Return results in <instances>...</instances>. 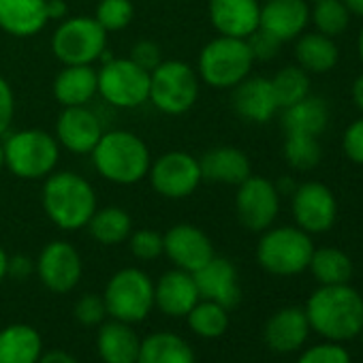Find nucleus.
<instances>
[{
	"mask_svg": "<svg viewBox=\"0 0 363 363\" xmlns=\"http://www.w3.org/2000/svg\"><path fill=\"white\" fill-rule=\"evenodd\" d=\"M255 58L246 39L218 35L203 45L197 58V75L203 84L216 90L235 88L252 71Z\"/></svg>",
	"mask_w": 363,
	"mask_h": 363,
	"instance_id": "nucleus-5",
	"label": "nucleus"
},
{
	"mask_svg": "<svg viewBox=\"0 0 363 363\" xmlns=\"http://www.w3.org/2000/svg\"><path fill=\"white\" fill-rule=\"evenodd\" d=\"M199 167L203 179L229 184V186H240L246 177L252 175L250 158L246 156L244 150L233 145H218L208 150L199 158Z\"/></svg>",
	"mask_w": 363,
	"mask_h": 363,
	"instance_id": "nucleus-23",
	"label": "nucleus"
},
{
	"mask_svg": "<svg viewBox=\"0 0 363 363\" xmlns=\"http://www.w3.org/2000/svg\"><path fill=\"white\" fill-rule=\"evenodd\" d=\"M128 246L135 259L139 261H154L164 252L162 233L154 229H139L128 235Z\"/></svg>",
	"mask_w": 363,
	"mask_h": 363,
	"instance_id": "nucleus-38",
	"label": "nucleus"
},
{
	"mask_svg": "<svg viewBox=\"0 0 363 363\" xmlns=\"http://www.w3.org/2000/svg\"><path fill=\"white\" fill-rule=\"evenodd\" d=\"M308 3H316V0H308Z\"/></svg>",
	"mask_w": 363,
	"mask_h": 363,
	"instance_id": "nucleus-54",
	"label": "nucleus"
},
{
	"mask_svg": "<svg viewBox=\"0 0 363 363\" xmlns=\"http://www.w3.org/2000/svg\"><path fill=\"white\" fill-rule=\"evenodd\" d=\"M135 18L133 0H99L94 20L105 33H120L130 26Z\"/></svg>",
	"mask_w": 363,
	"mask_h": 363,
	"instance_id": "nucleus-37",
	"label": "nucleus"
},
{
	"mask_svg": "<svg viewBox=\"0 0 363 363\" xmlns=\"http://www.w3.org/2000/svg\"><path fill=\"white\" fill-rule=\"evenodd\" d=\"M344 5L350 9V13L363 18V0H344Z\"/></svg>",
	"mask_w": 363,
	"mask_h": 363,
	"instance_id": "nucleus-50",
	"label": "nucleus"
},
{
	"mask_svg": "<svg viewBox=\"0 0 363 363\" xmlns=\"http://www.w3.org/2000/svg\"><path fill=\"white\" fill-rule=\"evenodd\" d=\"M43 342L35 327L18 323L0 331V363H39Z\"/></svg>",
	"mask_w": 363,
	"mask_h": 363,
	"instance_id": "nucleus-27",
	"label": "nucleus"
},
{
	"mask_svg": "<svg viewBox=\"0 0 363 363\" xmlns=\"http://www.w3.org/2000/svg\"><path fill=\"white\" fill-rule=\"evenodd\" d=\"M48 18L50 22H62L69 18V7L65 0H48Z\"/></svg>",
	"mask_w": 363,
	"mask_h": 363,
	"instance_id": "nucleus-46",
	"label": "nucleus"
},
{
	"mask_svg": "<svg viewBox=\"0 0 363 363\" xmlns=\"http://www.w3.org/2000/svg\"><path fill=\"white\" fill-rule=\"evenodd\" d=\"M280 212V193L274 182L261 175H250L238 186L235 214L244 229L263 233L267 231Z\"/></svg>",
	"mask_w": 363,
	"mask_h": 363,
	"instance_id": "nucleus-12",
	"label": "nucleus"
},
{
	"mask_svg": "<svg viewBox=\"0 0 363 363\" xmlns=\"http://www.w3.org/2000/svg\"><path fill=\"white\" fill-rule=\"evenodd\" d=\"M303 312L310 329L329 342L352 340L363 327V297L348 284H323L310 295Z\"/></svg>",
	"mask_w": 363,
	"mask_h": 363,
	"instance_id": "nucleus-1",
	"label": "nucleus"
},
{
	"mask_svg": "<svg viewBox=\"0 0 363 363\" xmlns=\"http://www.w3.org/2000/svg\"><path fill=\"white\" fill-rule=\"evenodd\" d=\"M41 203L48 218L62 231L86 229L99 208L92 184L75 171L50 173L41 191Z\"/></svg>",
	"mask_w": 363,
	"mask_h": 363,
	"instance_id": "nucleus-2",
	"label": "nucleus"
},
{
	"mask_svg": "<svg viewBox=\"0 0 363 363\" xmlns=\"http://www.w3.org/2000/svg\"><path fill=\"white\" fill-rule=\"evenodd\" d=\"M231 103L240 118L255 124L269 122L280 109L272 88V79L250 77V75L233 88Z\"/></svg>",
	"mask_w": 363,
	"mask_h": 363,
	"instance_id": "nucleus-20",
	"label": "nucleus"
},
{
	"mask_svg": "<svg viewBox=\"0 0 363 363\" xmlns=\"http://www.w3.org/2000/svg\"><path fill=\"white\" fill-rule=\"evenodd\" d=\"M107 316V308H105V299L101 295L88 293L82 295L75 303V318L77 323H82L84 327H94L101 325Z\"/></svg>",
	"mask_w": 363,
	"mask_h": 363,
	"instance_id": "nucleus-39",
	"label": "nucleus"
},
{
	"mask_svg": "<svg viewBox=\"0 0 363 363\" xmlns=\"http://www.w3.org/2000/svg\"><path fill=\"white\" fill-rule=\"evenodd\" d=\"M141 340L128 323L103 320L96 335V350L105 363H137Z\"/></svg>",
	"mask_w": 363,
	"mask_h": 363,
	"instance_id": "nucleus-26",
	"label": "nucleus"
},
{
	"mask_svg": "<svg viewBox=\"0 0 363 363\" xmlns=\"http://www.w3.org/2000/svg\"><path fill=\"white\" fill-rule=\"evenodd\" d=\"M33 272H35V263H33V259H30V257H26V255L9 257L7 276H11V278H20V280H26Z\"/></svg>",
	"mask_w": 363,
	"mask_h": 363,
	"instance_id": "nucleus-45",
	"label": "nucleus"
},
{
	"mask_svg": "<svg viewBox=\"0 0 363 363\" xmlns=\"http://www.w3.org/2000/svg\"><path fill=\"white\" fill-rule=\"evenodd\" d=\"M147 179L156 195L164 199H186L203 182L199 158L189 152L171 150L152 160Z\"/></svg>",
	"mask_w": 363,
	"mask_h": 363,
	"instance_id": "nucleus-11",
	"label": "nucleus"
},
{
	"mask_svg": "<svg viewBox=\"0 0 363 363\" xmlns=\"http://www.w3.org/2000/svg\"><path fill=\"white\" fill-rule=\"evenodd\" d=\"M94 171L118 186H133L147 177L152 154L145 141L130 130H105L90 152Z\"/></svg>",
	"mask_w": 363,
	"mask_h": 363,
	"instance_id": "nucleus-3",
	"label": "nucleus"
},
{
	"mask_svg": "<svg viewBox=\"0 0 363 363\" xmlns=\"http://www.w3.org/2000/svg\"><path fill=\"white\" fill-rule=\"evenodd\" d=\"M99 94L120 109H135L150 99V73L130 58H107L96 71Z\"/></svg>",
	"mask_w": 363,
	"mask_h": 363,
	"instance_id": "nucleus-10",
	"label": "nucleus"
},
{
	"mask_svg": "<svg viewBox=\"0 0 363 363\" xmlns=\"http://www.w3.org/2000/svg\"><path fill=\"white\" fill-rule=\"evenodd\" d=\"M208 16L214 30L223 37L246 39L259 28V0H210Z\"/></svg>",
	"mask_w": 363,
	"mask_h": 363,
	"instance_id": "nucleus-18",
	"label": "nucleus"
},
{
	"mask_svg": "<svg viewBox=\"0 0 363 363\" xmlns=\"http://www.w3.org/2000/svg\"><path fill=\"white\" fill-rule=\"evenodd\" d=\"M350 9L344 5V0H316L310 9V22L314 24L316 33L325 37H340L350 24Z\"/></svg>",
	"mask_w": 363,
	"mask_h": 363,
	"instance_id": "nucleus-35",
	"label": "nucleus"
},
{
	"mask_svg": "<svg viewBox=\"0 0 363 363\" xmlns=\"http://www.w3.org/2000/svg\"><path fill=\"white\" fill-rule=\"evenodd\" d=\"M342 150L344 154L363 167V118L354 120L346 130H344V137H342Z\"/></svg>",
	"mask_w": 363,
	"mask_h": 363,
	"instance_id": "nucleus-43",
	"label": "nucleus"
},
{
	"mask_svg": "<svg viewBox=\"0 0 363 363\" xmlns=\"http://www.w3.org/2000/svg\"><path fill=\"white\" fill-rule=\"evenodd\" d=\"M295 58L297 65L306 73H329L337 60H340V50L331 37H325L320 33H308L299 35L295 43Z\"/></svg>",
	"mask_w": 363,
	"mask_h": 363,
	"instance_id": "nucleus-28",
	"label": "nucleus"
},
{
	"mask_svg": "<svg viewBox=\"0 0 363 363\" xmlns=\"http://www.w3.org/2000/svg\"><path fill=\"white\" fill-rule=\"evenodd\" d=\"M199 289L193 274L184 269H171L154 284V306L169 316H186L199 303Z\"/></svg>",
	"mask_w": 363,
	"mask_h": 363,
	"instance_id": "nucleus-21",
	"label": "nucleus"
},
{
	"mask_svg": "<svg viewBox=\"0 0 363 363\" xmlns=\"http://www.w3.org/2000/svg\"><path fill=\"white\" fill-rule=\"evenodd\" d=\"M284 160L291 169L297 171H310L320 162V143L314 135H301V133H286L284 147H282Z\"/></svg>",
	"mask_w": 363,
	"mask_h": 363,
	"instance_id": "nucleus-36",
	"label": "nucleus"
},
{
	"mask_svg": "<svg viewBox=\"0 0 363 363\" xmlns=\"http://www.w3.org/2000/svg\"><path fill=\"white\" fill-rule=\"evenodd\" d=\"M199 75L184 60H162L150 73V103L164 116H182L199 99Z\"/></svg>",
	"mask_w": 363,
	"mask_h": 363,
	"instance_id": "nucleus-6",
	"label": "nucleus"
},
{
	"mask_svg": "<svg viewBox=\"0 0 363 363\" xmlns=\"http://www.w3.org/2000/svg\"><path fill=\"white\" fill-rule=\"evenodd\" d=\"M105 133L101 118L88 107H62L56 122V141L73 154H90Z\"/></svg>",
	"mask_w": 363,
	"mask_h": 363,
	"instance_id": "nucleus-16",
	"label": "nucleus"
},
{
	"mask_svg": "<svg viewBox=\"0 0 363 363\" xmlns=\"http://www.w3.org/2000/svg\"><path fill=\"white\" fill-rule=\"evenodd\" d=\"M329 124V107L318 96H306L291 107L282 109L284 133H301L318 137Z\"/></svg>",
	"mask_w": 363,
	"mask_h": 363,
	"instance_id": "nucleus-29",
	"label": "nucleus"
},
{
	"mask_svg": "<svg viewBox=\"0 0 363 363\" xmlns=\"http://www.w3.org/2000/svg\"><path fill=\"white\" fill-rule=\"evenodd\" d=\"M99 94V77L92 65H65L54 79V99L62 107L88 105Z\"/></svg>",
	"mask_w": 363,
	"mask_h": 363,
	"instance_id": "nucleus-25",
	"label": "nucleus"
},
{
	"mask_svg": "<svg viewBox=\"0 0 363 363\" xmlns=\"http://www.w3.org/2000/svg\"><path fill=\"white\" fill-rule=\"evenodd\" d=\"M162 242H164L162 255L177 269H184L189 274H195L214 257V244L208 238V233L189 223L173 225L162 235Z\"/></svg>",
	"mask_w": 363,
	"mask_h": 363,
	"instance_id": "nucleus-15",
	"label": "nucleus"
},
{
	"mask_svg": "<svg viewBox=\"0 0 363 363\" xmlns=\"http://www.w3.org/2000/svg\"><path fill=\"white\" fill-rule=\"evenodd\" d=\"M128 58L135 62V65H139L141 69H145L147 73H152L160 62H162V54H160V48L154 43V41H147V39H143V41H137L133 48H130V54H128Z\"/></svg>",
	"mask_w": 363,
	"mask_h": 363,
	"instance_id": "nucleus-42",
	"label": "nucleus"
},
{
	"mask_svg": "<svg viewBox=\"0 0 363 363\" xmlns=\"http://www.w3.org/2000/svg\"><path fill=\"white\" fill-rule=\"evenodd\" d=\"M39 363H77V359L67 350H48L41 354Z\"/></svg>",
	"mask_w": 363,
	"mask_h": 363,
	"instance_id": "nucleus-47",
	"label": "nucleus"
},
{
	"mask_svg": "<svg viewBox=\"0 0 363 363\" xmlns=\"http://www.w3.org/2000/svg\"><path fill=\"white\" fill-rule=\"evenodd\" d=\"M5 167L20 179H45L56 171L60 160V143L41 128H22L9 133L3 141Z\"/></svg>",
	"mask_w": 363,
	"mask_h": 363,
	"instance_id": "nucleus-4",
	"label": "nucleus"
},
{
	"mask_svg": "<svg viewBox=\"0 0 363 363\" xmlns=\"http://www.w3.org/2000/svg\"><path fill=\"white\" fill-rule=\"evenodd\" d=\"M195 284L199 289V297L208 301H216L223 308L231 310L242 299V289L238 280L235 265L225 257H212L201 269L193 274Z\"/></svg>",
	"mask_w": 363,
	"mask_h": 363,
	"instance_id": "nucleus-17",
	"label": "nucleus"
},
{
	"mask_svg": "<svg viewBox=\"0 0 363 363\" xmlns=\"http://www.w3.org/2000/svg\"><path fill=\"white\" fill-rule=\"evenodd\" d=\"M310 24L308 0H265L261 5L259 28L274 35L278 41L297 39Z\"/></svg>",
	"mask_w": 363,
	"mask_h": 363,
	"instance_id": "nucleus-19",
	"label": "nucleus"
},
{
	"mask_svg": "<svg viewBox=\"0 0 363 363\" xmlns=\"http://www.w3.org/2000/svg\"><path fill=\"white\" fill-rule=\"evenodd\" d=\"M308 269L320 284H348L352 276V261L337 248H314Z\"/></svg>",
	"mask_w": 363,
	"mask_h": 363,
	"instance_id": "nucleus-32",
	"label": "nucleus"
},
{
	"mask_svg": "<svg viewBox=\"0 0 363 363\" xmlns=\"http://www.w3.org/2000/svg\"><path fill=\"white\" fill-rule=\"evenodd\" d=\"M13 116H16V94L9 82L0 75V137L9 133Z\"/></svg>",
	"mask_w": 363,
	"mask_h": 363,
	"instance_id": "nucleus-44",
	"label": "nucleus"
},
{
	"mask_svg": "<svg viewBox=\"0 0 363 363\" xmlns=\"http://www.w3.org/2000/svg\"><path fill=\"white\" fill-rule=\"evenodd\" d=\"M359 335H361V342H363V327H361V331H359Z\"/></svg>",
	"mask_w": 363,
	"mask_h": 363,
	"instance_id": "nucleus-53",
	"label": "nucleus"
},
{
	"mask_svg": "<svg viewBox=\"0 0 363 363\" xmlns=\"http://www.w3.org/2000/svg\"><path fill=\"white\" fill-rule=\"evenodd\" d=\"M352 101H354V105L363 111V73L354 79V84H352Z\"/></svg>",
	"mask_w": 363,
	"mask_h": 363,
	"instance_id": "nucleus-48",
	"label": "nucleus"
},
{
	"mask_svg": "<svg viewBox=\"0 0 363 363\" xmlns=\"http://www.w3.org/2000/svg\"><path fill=\"white\" fill-rule=\"evenodd\" d=\"M50 24L48 0H0V30L28 39Z\"/></svg>",
	"mask_w": 363,
	"mask_h": 363,
	"instance_id": "nucleus-22",
	"label": "nucleus"
},
{
	"mask_svg": "<svg viewBox=\"0 0 363 363\" xmlns=\"http://www.w3.org/2000/svg\"><path fill=\"white\" fill-rule=\"evenodd\" d=\"M7 265H9V255L5 252L3 246H0V282L7 278Z\"/></svg>",
	"mask_w": 363,
	"mask_h": 363,
	"instance_id": "nucleus-49",
	"label": "nucleus"
},
{
	"mask_svg": "<svg viewBox=\"0 0 363 363\" xmlns=\"http://www.w3.org/2000/svg\"><path fill=\"white\" fill-rule=\"evenodd\" d=\"M35 269L45 289L62 295V293L73 291L79 284L84 267H82V257L77 248L65 240H56V242H50L41 250L35 263Z\"/></svg>",
	"mask_w": 363,
	"mask_h": 363,
	"instance_id": "nucleus-13",
	"label": "nucleus"
},
{
	"mask_svg": "<svg viewBox=\"0 0 363 363\" xmlns=\"http://www.w3.org/2000/svg\"><path fill=\"white\" fill-rule=\"evenodd\" d=\"M5 169V150H3V143H0V171Z\"/></svg>",
	"mask_w": 363,
	"mask_h": 363,
	"instance_id": "nucleus-52",
	"label": "nucleus"
},
{
	"mask_svg": "<svg viewBox=\"0 0 363 363\" xmlns=\"http://www.w3.org/2000/svg\"><path fill=\"white\" fill-rule=\"evenodd\" d=\"M246 43L250 48V54H252L255 62L257 60L267 62V60L276 58V54L280 52V45H282V41H278L274 35L265 33L263 28H257L250 37H246Z\"/></svg>",
	"mask_w": 363,
	"mask_h": 363,
	"instance_id": "nucleus-41",
	"label": "nucleus"
},
{
	"mask_svg": "<svg viewBox=\"0 0 363 363\" xmlns=\"http://www.w3.org/2000/svg\"><path fill=\"white\" fill-rule=\"evenodd\" d=\"M314 252L310 233L299 227H269L257 246L259 265L274 276H297L308 269Z\"/></svg>",
	"mask_w": 363,
	"mask_h": 363,
	"instance_id": "nucleus-7",
	"label": "nucleus"
},
{
	"mask_svg": "<svg viewBox=\"0 0 363 363\" xmlns=\"http://www.w3.org/2000/svg\"><path fill=\"white\" fill-rule=\"evenodd\" d=\"M357 52H359V58L363 62V28L359 30V37H357Z\"/></svg>",
	"mask_w": 363,
	"mask_h": 363,
	"instance_id": "nucleus-51",
	"label": "nucleus"
},
{
	"mask_svg": "<svg viewBox=\"0 0 363 363\" xmlns=\"http://www.w3.org/2000/svg\"><path fill=\"white\" fill-rule=\"evenodd\" d=\"M105 50L107 33L88 16L65 18L52 37V52L62 65H92Z\"/></svg>",
	"mask_w": 363,
	"mask_h": 363,
	"instance_id": "nucleus-9",
	"label": "nucleus"
},
{
	"mask_svg": "<svg viewBox=\"0 0 363 363\" xmlns=\"http://www.w3.org/2000/svg\"><path fill=\"white\" fill-rule=\"evenodd\" d=\"M186 318H189V327L199 337H208V340L220 337L229 327V310L208 299H199V303L186 314Z\"/></svg>",
	"mask_w": 363,
	"mask_h": 363,
	"instance_id": "nucleus-33",
	"label": "nucleus"
},
{
	"mask_svg": "<svg viewBox=\"0 0 363 363\" xmlns=\"http://www.w3.org/2000/svg\"><path fill=\"white\" fill-rule=\"evenodd\" d=\"M310 323L301 308H282L265 325V342L274 352H295L308 340Z\"/></svg>",
	"mask_w": 363,
	"mask_h": 363,
	"instance_id": "nucleus-24",
	"label": "nucleus"
},
{
	"mask_svg": "<svg viewBox=\"0 0 363 363\" xmlns=\"http://www.w3.org/2000/svg\"><path fill=\"white\" fill-rule=\"evenodd\" d=\"M103 299L111 318L128 325L141 323L154 308V282L145 272L124 267L111 276Z\"/></svg>",
	"mask_w": 363,
	"mask_h": 363,
	"instance_id": "nucleus-8",
	"label": "nucleus"
},
{
	"mask_svg": "<svg viewBox=\"0 0 363 363\" xmlns=\"http://www.w3.org/2000/svg\"><path fill=\"white\" fill-rule=\"evenodd\" d=\"M297 363H350V354L337 342H325L308 348Z\"/></svg>",
	"mask_w": 363,
	"mask_h": 363,
	"instance_id": "nucleus-40",
	"label": "nucleus"
},
{
	"mask_svg": "<svg viewBox=\"0 0 363 363\" xmlns=\"http://www.w3.org/2000/svg\"><path fill=\"white\" fill-rule=\"evenodd\" d=\"M94 242L103 246H118L128 240L133 233V220L126 210L118 206H107V208H96L92 214L88 227Z\"/></svg>",
	"mask_w": 363,
	"mask_h": 363,
	"instance_id": "nucleus-31",
	"label": "nucleus"
},
{
	"mask_svg": "<svg viewBox=\"0 0 363 363\" xmlns=\"http://www.w3.org/2000/svg\"><path fill=\"white\" fill-rule=\"evenodd\" d=\"M337 201L329 186L320 182H306L293 193V218L306 233H325L333 227Z\"/></svg>",
	"mask_w": 363,
	"mask_h": 363,
	"instance_id": "nucleus-14",
	"label": "nucleus"
},
{
	"mask_svg": "<svg viewBox=\"0 0 363 363\" xmlns=\"http://www.w3.org/2000/svg\"><path fill=\"white\" fill-rule=\"evenodd\" d=\"M137 363H195V352L177 333L158 331L141 340Z\"/></svg>",
	"mask_w": 363,
	"mask_h": 363,
	"instance_id": "nucleus-30",
	"label": "nucleus"
},
{
	"mask_svg": "<svg viewBox=\"0 0 363 363\" xmlns=\"http://www.w3.org/2000/svg\"><path fill=\"white\" fill-rule=\"evenodd\" d=\"M272 88H274L278 107L284 109L310 94V75L299 65H291V67L280 69L272 77Z\"/></svg>",
	"mask_w": 363,
	"mask_h": 363,
	"instance_id": "nucleus-34",
	"label": "nucleus"
}]
</instances>
